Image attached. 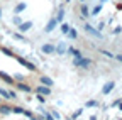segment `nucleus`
Returning <instances> with one entry per match:
<instances>
[{"label":"nucleus","instance_id":"nucleus-1","mask_svg":"<svg viewBox=\"0 0 122 120\" xmlns=\"http://www.w3.org/2000/svg\"><path fill=\"white\" fill-rule=\"evenodd\" d=\"M14 58H15V59H17V61H19V63H20L22 66H25V68H27L29 71H37V68H36V64H32V63H29V61H27V59H24L22 56H14Z\"/></svg>","mask_w":122,"mask_h":120},{"label":"nucleus","instance_id":"nucleus-2","mask_svg":"<svg viewBox=\"0 0 122 120\" xmlns=\"http://www.w3.org/2000/svg\"><path fill=\"white\" fill-rule=\"evenodd\" d=\"M14 86L17 88L19 91H24V93H32V86L27 85V83H17V81H15V83H14Z\"/></svg>","mask_w":122,"mask_h":120},{"label":"nucleus","instance_id":"nucleus-3","mask_svg":"<svg viewBox=\"0 0 122 120\" xmlns=\"http://www.w3.org/2000/svg\"><path fill=\"white\" fill-rule=\"evenodd\" d=\"M32 91L41 93V95H44V96H49V95H51V88H49V86H46V85H39L37 88L32 90Z\"/></svg>","mask_w":122,"mask_h":120},{"label":"nucleus","instance_id":"nucleus-4","mask_svg":"<svg viewBox=\"0 0 122 120\" xmlns=\"http://www.w3.org/2000/svg\"><path fill=\"white\" fill-rule=\"evenodd\" d=\"M39 81H41V85H46V86H49V88H53V86H54V81H53V78L46 76V74H41Z\"/></svg>","mask_w":122,"mask_h":120},{"label":"nucleus","instance_id":"nucleus-5","mask_svg":"<svg viewBox=\"0 0 122 120\" xmlns=\"http://www.w3.org/2000/svg\"><path fill=\"white\" fill-rule=\"evenodd\" d=\"M0 80H2L4 83H7V85H10V86H14V83H15V80L12 76H9L7 73H2V71H0Z\"/></svg>","mask_w":122,"mask_h":120},{"label":"nucleus","instance_id":"nucleus-6","mask_svg":"<svg viewBox=\"0 0 122 120\" xmlns=\"http://www.w3.org/2000/svg\"><path fill=\"white\" fill-rule=\"evenodd\" d=\"M0 113H2V115L12 113V107H10V105H7V103H2V101H0Z\"/></svg>","mask_w":122,"mask_h":120},{"label":"nucleus","instance_id":"nucleus-7","mask_svg":"<svg viewBox=\"0 0 122 120\" xmlns=\"http://www.w3.org/2000/svg\"><path fill=\"white\" fill-rule=\"evenodd\" d=\"M114 88H115V83H114V81H109V83H105V86L102 88V93L107 95V93H110Z\"/></svg>","mask_w":122,"mask_h":120},{"label":"nucleus","instance_id":"nucleus-8","mask_svg":"<svg viewBox=\"0 0 122 120\" xmlns=\"http://www.w3.org/2000/svg\"><path fill=\"white\" fill-rule=\"evenodd\" d=\"M85 31L88 32V34H92V36H95V37H102V34L98 32V31H95L92 25H88V24H85Z\"/></svg>","mask_w":122,"mask_h":120},{"label":"nucleus","instance_id":"nucleus-9","mask_svg":"<svg viewBox=\"0 0 122 120\" xmlns=\"http://www.w3.org/2000/svg\"><path fill=\"white\" fill-rule=\"evenodd\" d=\"M30 27H32V22H30V20H29V22H20V24H19V31H20V32H27Z\"/></svg>","mask_w":122,"mask_h":120},{"label":"nucleus","instance_id":"nucleus-10","mask_svg":"<svg viewBox=\"0 0 122 120\" xmlns=\"http://www.w3.org/2000/svg\"><path fill=\"white\" fill-rule=\"evenodd\" d=\"M41 51L44 54H53L54 53V46H53V44H44V46L41 48Z\"/></svg>","mask_w":122,"mask_h":120},{"label":"nucleus","instance_id":"nucleus-11","mask_svg":"<svg viewBox=\"0 0 122 120\" xmlns=\"http://www.w3.org/2000/svg\"><path fill=\"white\" fill-rule=\"evenodd\" d=\"M56 24H58V20H56V19L53 17V19H51V20L48 22V25H46V29H44V31H46V32H51L53 29L56 27Z\"/></svg>","mask_w":122,"mask_h":120},{"label":"nucleus","instance_id":"nucleus-12","mask_svg":"<svg viewBox=\"0 0 122 120\" xmlns=\"http://www.w3.org/2000/svg\"><path fill=\"white\" fill-rule=\"evenodd\" d=\"M0 53L5 54V56H9V58H14V56H15V53H12L9 48H4V46H0Z\"/></svg>","mask_w":122,"mask_h":120},{"label":"nucleus","instance_id":"nucleus-13","mask_svg":"<svg viewBox=\"0 0 122 120\" xmlns=\"http://www.w3.org/2000/svg\"><path fill=\"white\" fill-rule=\"evenodd\" d=\"M25 7H27V5H25L24 2H20L19 5H15V9H14V14H20V12H24V10H25Z\"/></svg>","mask_w":122,"mask_h":120},{"label":"nucleus","instance_id":"nucleus-14","mask_svg":"<svg viewBox=\"0 0 122 120\" xmlns=\"http://www.w3.org/2000/svg\"><path fill=\"white\" fill-rule=\"evenodd\" d=\"M68 54H73L75 58H81V56H83L78 49H75V48H68Z\"/></svg>","mask_w":122,"mask_h":120},{"label":"nucleus","instance_id":"nucleus-15","mask_svg":"<svg viewBox=\"0 0 122 120\" xmlns=\"http://www.w3.org/2000/svg\"><path fill=\"white\" fill-rule=\"evenodd\" d=\"M63 17H65V10H63V9H59V12H58V15H56L54 19H56L58 22H61V20H63Z\"/></svg>","mask_w":122,"mask_h":120},{"label":"nucleus","instance_id":"nucleus-16","mask_svg":"<svg viewBox=\"0 0 122 120\" xmlns=\"http://www.w3.org/2000/svg\"><path fill=\"white\" fill-rule=\"evenodd\" d=\"M0 96H2L4 100H10V96H9V91H7V90H2V88H0Z\"/></svg>","mask_w":122,"mask_h":120},{"label":"nucleus","instance_id":"nucleus-17","mask_svg":"<svg viewBox=\"0 0 122 120\" xmlns=\"http://www.w3.org/2000/svg\"><path fill=\"white\" fill-rule=\"evenodd\" d=\"M66 34H68L71 39H76V36H78V34H76V31H75V29H71V27H70V31H68Z\"/></svg>","mask_w":122,"mask_h":120},{"label":"nucleus","instance_id":"nucleus-18","mask_svg":"<svg viewBox=\"0 0 122 120\" xmlns=\"http://www.w3.org/2000/svg\"><path fill=\"white\" fill-rule=\"evenodd\" d=\"M54 53H59V54H63V53H65V44H59L58 48H54Z\"/></svg>","mask_w":122,"mask_h":120},{"label":"nucleus","instance_id":"nucleus-19","mask_svg":"<svg viewBox=\"0 0 122 120\" xmlns=\"http://www.w3.org/2000/svg\"><path fill=\"white\" fill-rule=\"evenodd\" d=\"M14 37H15V39H20V41H24V42H27V39H25L24 36H20L19 32H14Z\"/></svg>","mask_w":122,"mask_h":120},{"label":"nucleus","instance_id":"nucleus-20","mask_svg":"<svg viewBox=\"0 0 122 120\" xmlns=\"http://www.w3.org/2000/svg\"><path fill=\"white\" fill-rule=\"evenodd\" d=\"M12 112H14V113H22L24 108H22V107H12Z\"/></svg>","mask_w":122,"mask_h":120},{"label":"nucleus","instance_id":"nucleus-21","mask_svg":"<svg viewBox=\"0 0 122 120\" xmlns=\"http://www.w3.org/2000/svg\"><path fill=\"white\" fill-rule=\"evenodd\" d=\"M61 31H63V34H66L70 31V25L68 24H61Z\"/></svg>","mask_w":122,"mask_h":120},{"label":"nucleus","instance_id":"nucleus-22","mask_svg":"<svg viewBox=\"0 0 122 120\" xmlns=\"http://www.w3.org/2000/svg\"><path fill=\"white\" fill-rule=\"evenodd\" d=\"M12 20H14V24H17V25H19V24L22 22V20H20V17H19V14H15V15H14V19H12Z\"/></svg>","mask_w":122,"mask_h":120},{"label":"nucleus","instance_id":"nucleus-23","mask_svg":"<svg viewBox=\"0 0 122 120\" xmlns=\"http://www.w3.org/2000/svg\"><path fill=\"white\" fill-rule=\"evenodd\" d=\"M22 113H24L25 117H29V118H36V117H34V113H32V112H29V110H24Z\"/></svg>","mask_w":122,"mask_h":120},{"label":"nucleus","instance_id":"nucleus-24","mask_svg":"<svg viewBox=\"0 0 122 120\" xmlns=\"http://www.w3.org/2000/svg\"><path fill=\"white\" fill-rule=\"evenodd\" d=\"M9 96H10L12 100H15V98H17V93H15L14 90H9Z\"/></svg>","mask_w":122,"mask_h":120},{"label":"nucleus","instance_id":"nucleus-25","mask_svg":"<svg viewBox=\"0 0 122 120\" xmlns=\"http://www.w3.org/2000/svg\"><path fill=\"white\" fill-rule=\"evenodd\" d=\"M81 15H83V17H88V9H86L85 5L81 7Z\"/></svg>","mask_w":122,"mask_h":120},{"label":"nucleus","instance_id":"nucleus-26","mask_svg":"<svg viewBox=\"0 0 122 120\" xmlns=\"http://www.w3.org/2000/svg\"><path fill=\"white\" fill-rule=\"evenodd\" d=\"M95 105H98L95 100H90V101H86V107H95Z\"/></svg>","mask_w":122,"mask_h":120},{"label":"nucleus","instance_id":"nucleus-27","mask_svg":"<svg viewBox=\"0 0 122 120\" xmlns=\"http://www.w3.org/2000/svg\"><path fill=\"white\" fill-rule=\"evenodd\" d=\"M100 53H102V54H105L107 58H114V54H112V53H109V51H103V49H102Z\"/></svg>","mask_w":122,"mask_h":120},{"label":"nucleus","instance_id":"nucleus-28","mask_svg":"<svg viewBox=\"0 0 122 120\" xmlns=\"http://www.w3.org/2000/svg\"><path fill=\"white\" fill-rule=\"evenodd\" d=\"M98 12H100V5H98V7H95V9H93V12H92V14H93V15H97Z\"/></svg>","mask_w":122,"mask_h":120},{"label":"nucleus","instance_id":"nucleus-29","mask_svg":"<svg viewBox=\"0 0 122 120\" xmlns=\"http://www.w3.org/2000/svg\"><path fill=\"white\" fill-rule=\"evenodd\" d=\"M114 58L117 59V61H120V63H122V54H117V56H114Z\"/></svg>","mask_w":122,"mask_h":120},{"label":"nucleus","instance_id":"nucleus-30","mask_svg":"<svg viewBox=\"0 0 122 120\" xmlns=\"http://www.w3.org/2000/svg\"><path fill=\"white\" fill-rule=\"evenodd\" d=\"M53 117H54V118L58 120V118H59V113H58V112H53Z\"/></svg>","mask_w":122,"mask_h":120},{"label":"nucleus","instance_id":"nucleus-31","mask_svg":"<svg viewBox=\"0 0 122 120\" xmlns=\"http://www.w3.org/2000/svg\"><path fill=\"white\" fill-rule=\"evenodd\" d=\"M46 120H54V117L53 115H46Z\"/></svg>","mask_w":122,"mask_h":120},{"label":"nucleus","instance_id":"nucleus-32","mask_svg":"<svg viewBox=\"0 0 122 120\" xmlns=\"http://www.w3.org/2000/svg\"><path fill=\"white\" fill-rule=\"evenodd\" d=\"M0 19H2V9H0Z\"/></svg>","mask_w":122,"mask_h":120},{"label":"nucleus","instance_id":"nucleus-33","mask_svg":"<svg viewBox=\"0 0 122 120\" xmlns=\"http://www.w3.org/2000/svg\"><path fill=\"white\" fill-rule=\"evenodd\" d=\"M34 120H44V118H34Z\"/></svg>","mask_w":122,"mask_h":120},{"label":"nucleus","instance_id":"nucleus-34","mask_svg":"<svg viewBox=\"0 0 122 120\" xmlns=\"http://www.w3.org/2000/svg\"><path fill=\"white\" fill-rule=\"evenodd\" d=\"M0 101H2V100H0Z\"/></svg>","mask_w":122,"mask_h":120}]
</instances>
